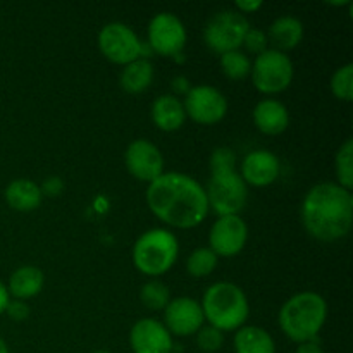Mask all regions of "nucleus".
Instances as JSON below:
<instances>
[{
	"label": "nucleus",
	"mask_w": 353,
	"mask_h": 353,
	"mask_svg": "<svg viewBox=\"0 0 353 353\" xmlns=\"http://www.w3.org/2000/svg\"><path fill=\"white\" fill-rule=\"evenodd\" d=\"M254 124L261 133L269 137H278L285 133L290 124L288 109L276 99H264L254 107Z\"/></svg>",
	"instance_id": "nucleus-17"
},
{
	"label": "nucleus",
	"mask_w": 353,
	"mask_h": 353,
	"mask_svg": "<svg viewBox=\"0 0 353 353\" xmlns=\"http://www.w3.org/2000/svg\"><path fill=\"white\" fill-rule=\"evenodd\" d=\"M6 314L16 323H21V321H26L30 317V305L23 300H10L7 303Z\"/></svg>",
	"instance_id": "nucleus-32"
},
{
	"label": "nucleus",
	"mask_w": 353,
	"mask_h": 353,
	"mask_svg": "<svg viewBox=\"0 0 353 353\" xmlns=\"http://www.w3.org/2000/svg\"><path fill=\"white\" fill-rule=\"evenodd\" d=\"M196 345L207 353L219 352L224 345V333L212 326H202L196 333Z\"/></svg>",
	"instance_id": "nucleus-29"
},
{
	"label": "nucleus",
	"mask_w": 353,
	"mask_h": 353,
	"mask_svg": "<svg viewBox=\"0 0 353 353\" xmlns=\"http://www.w3.org/2000/svg\"><path fill=\"white\" fill-rule=\"evenodd\" d=\"M147 205L157 219L178 230H192L207 217L205 188L183 172H164L147 188Z\"/></svg>",
	"instance_id": "nucleus-1"
},
{
	"label": "nucleus",
	"mask_w": 353,
	"mask_h": 353,
	"mask_svg": "<svg viewBox=\"0 0 353 353\" xmlns=\"http://www.w3.org/2000/svg\"><path fill=\"white\" fill-rule=\"evenodd\" d=\"M268 40L271 41L274 50L288 52L299 47L303 40V24L302 21L293 16H281L271 24L268 31Z\"/></svg>",
	"instance_id": "nucleus-19"
},
{
	"label": "nucleus",
	"mask_w": 353,
	"mask_h": 353,
	"mask_svg": "<svg viewBox=\"0 0 353 353\" xmlns=\"http://www.w3.org/2000/svg\"><path fill=\"white\" fill-rule=\"evenodd\" d=\"M234 6H236L238 12L243 14V16H245V14L257 12V10L261 9L262 6H264V3H262L261 0H238Z\"/></svg>",
	"instance_id": "nucleus-34"
},
{
	"label": "nucleus",
	"mask_w": 353,
	"mask_h": 353,
	"mask_svg": "<svg viewBox=\"0 0 353 353\" xmlns=\"http://www.w3.org/2000/svg\"><path fill=\"white\" fill-rule=\"evenodd\" d=\"M99 48L103 57L112 64L128 65L140 59L141 40L124 23H109L100 30Z\"/></svg>",
	"instance_id": "nucleus-9"
},
{
	"label": "nucleus",
	"mask_w": 353,
	"mask_h": 353,
	"mask_svg": "<svg viewBox=\"0 0 353 353\" xmlns=\"http://www.w3.org/2000/svg\"><path fill=\"white\" fill-rule=\"evenodd\" d=\"M331 92L341 102H352L353 100V64L341 65L334 71L331 78Z\"/></svg>",
	"instance_id": "nucleus-28"
},
{
	"label": "nucleus",
	"mask_w": 353,
	"mask_h": 353,
	"mask_svg": "<svg viewBox=\"0 0 353 353\" xmlns=\"http://www.w3.org/2000/svg\"><path fill=\"white\" fill-rule=\"evenodd\" d=\"M207 202L209 210L223 216H240L248 202V186L236 169L210 172L207 183Z\"/></svg>",
	"instance_id": "nucleus-6"
},
{
	"label": "nucleus",
	"mask_w": 353,
	"mask_h": 353,
	"mask_svg": "<svg viewBox=\"0 0 353 353\" xmlns=\"http://www.w3.org/2000/svg\"><path fill=\"white\" fill-rule=\"evenodd\" d=\"M217 261L219 257L209 247L195 248L186 261V271L193 278H207L216 271Z\"/></svg>",
	"instance_id": "nucleus-25"
},
{
	"label": "nucleus",
	"mask_w": 353,
	"mask_h": 353,
	"mask_svg": "<svg viewBox=\"0 0 353 353\" xmlns=\"http://www.w3.org/2000/svg\"><path fill=\"white\" fill-rule=\"evenodd\" d=\"M200 307L209 326L223 333L243 327L250 314V305L243 290L228 281L210 285L203 293Z\"/></svg>",
	"instance_id": "nucleus-4"
},
{
	"label": "nucleus",
	"mask_w": 353,
	"mask_h": 353,
	"mask_svg": "<svg viewBox=\"0 0 353 353\" xmlns=\"http://www.w3.org/2000/svg\"><path fill=\"white\" fill-rule=\"evenodd\" d=\"M221 69L228 79L241 81L247 76H250L252 62L248 55H245L241 50H233L221 55Z\"/></svg>",
	"instance_id": "nucleus-26"
},
{
	"label": "nucleus",
	"mask_w": 353,
	"mask_h": 353,
	"mask_svg": "<svg viewBox=\"0 0 353 353\" xmlns=\"http://www.w3.org/2000/svg\"><path fill=\"white\" fill-rule=\"evenodd\" d=\"M140 300L147 309L150 310H164L168 303L171 302V292L168 286L159 279H150L141 286Z\"/></svg>",
	"instance_id": "nucleus-27"
},
{
	"label": "nucleus",
	"mask_w": 353,
	"mask_h": 353,
	"mask_svg": "<svg viewBox=\"0 0 353 353\" xmlns=\"http://www.w3.org/2000/svg\"><path fill=\"white\" fill-rule=\"evenodd\" d=\"M186 117L196 124L212 126L221 123L228 114V100L217 88L209 85L192 86L183 100Z\"/></svg>",
	"instance_id": "nucleus-10"
},
{
	"label": "nucleus",
	"mask_w": 353,
	"mask_h": 353,
	"mask_svg": "<svg viewBox=\"0 0 353 353\" xmlns=\"http://www.w3.org/2000/svg\"><path fill=\"white\" fill-rule=\"evenodd\" d=\"M327 319V303L319 293L302 292L286 300L279 309L278 323L283 333L295 343L319 338Z\"/></svg>",
	"instance_id": "nucleus-3"
},
{
	"label": "nucleus",
	"mask_w": 353,
	"mask_h": 353,
	"mask_svg": "<svg viewBox=\"0 0 353 353\" xmlns=\"http://www.w3.org/2000/svg\"><path fill=\"white\" fill-rule=\"evenodd\" d=\"M0 353H9V347H7V343L2 338H0Z\"/></svg>",
	"instance_id": "nucleus-38"
},
{
	"label": "nucleus",
	"mask_w": 353,
	"mask_h": 353,
	"mask_svg": "<svg viewBox=\"0 0 353 353\" xmlns=\"http://www.w3.org/2000/svg\"><path fill=\"white\" fill-rule=\"evenodd\" d=\"M43 200L40 185L26 178L14 179L6 188V202L17 212H31L38 209Z\"/></svg>",
	"instance_id": "nucleus-20"
},
{
	"label": "nucleus",
	"mask_w": 353,
	"mask_h": 353,
	"mask_svg": "<svg viewBox=\"0 0 353 353\" xmlns=\"http://www.w3.org/2000/svg\"><path fill=\"white\" fill-rule=\"evenodd\" d=\"M124 164L133 178L148 185L164 174V157L157 145L147 140H134L128 145Z\"/></svg>",
	"instance_id": "nucleus-13"
},
{
	"label": "nucleus",
	"mask_w": 353,
	"mask_h": 353,
	"mask_svg": "<svg viewBox=\"0 0 353 353\" xmlns=\"http://www.w3.org/2000/svg\"><path fill=\"white\" fill-rule=\"evenodd\" d=\"M9 302H10V295H9V292H7V286L0 281V316H2V314H6L7 303Z\"/></svg>",
	"instance_id": "nucleus-37"
},
{
	"label": "nucleus",
	"mask_w": 353,
	"mask_h": 353,
	"mask_svg": "<svg viewBox=\"0 0 353 353\" xmlns=\"http://www.w3.org/2000/svg\"><path fill=\"white\" fill-rule=\"evenodd\" d=\"M250 76L259 92L264 95H276L292 85L295 68L288 55L274 48H268L252 62Z\"/></svg>",
	"instance_id": "nucleus-7"
},
{
	"label": "nucleus",
	"mask_w": 353,
	"mask_h": 353,
	"mask_svg": "<svg viewBox=\"0 0 353 353\" xmlns=\"http://www.w3.org/2000/svg\"><path fill=\"white\" fill-rule=\"evenodd\" d=\"M152 81H154V65L145 59H137L131 64L124 65L119 76L121 88L130 95L143 93L152 85Z\"/></svg>",
	"instance_id": "nucleus-23"
},
{
	"label": "nucleus",
	"mask_w": 353,
	"mask_h": 353,
	"mask_svg": "<svg viewBox=\"0 0 353 353\" xmlns=\"http://www.w3.org/2000/svg\"><path fill=\"white\" fill-rule=\"evenodd\" d=\"M210 172L214 171H228V169L236 168V155L231 148L219 147L210 154L209 159Z\"/></svg>",
	"instance_id": "nucleus-30"
},
{
	"label": "nucleus",
	"mask_w": 353,
	"mask_h": 353,
	"mask_svg": "<svg viewBox=\"0 0 353 353\" xmlns=\"http://www.w3.org/2000/svg\"><path fill=\"white\" fill-rule=\"evenodd\" d=\"M279 172H281L279 159L272 152L261 148V150H252L245 155L240 176L247 186L264 188L279 178Z\"/></svg>",
	"instance_id": "nucleus-16"
},
{
	"label": "nucleus",
	"mask_w": 353,
	"mask_h": 353,
	"mask_svg": "<svg viewBox=\"0 0 353 353\" xmlns=\"http://www.w3.org/2000/svg\"><path fill=\"white\" fill-rule=\"evenodd\" d=\"M303 228L319 241H338L347 236L353 223V195L336 183H319L303 196L300 209Z\"/></svg>",
	"instance_id": "nucleus-2"
},
{
	"label": "nucleus",
	"mask_w": 353,
	"mask_h": 353,
	"mask_svg": "<svg viewBox=\"0 0 353 353\" xmlns=\"http://www.w3.org/2000/svg\"><path fill=\"white\" fill-rule=\"evenodd\" d=\"M133 353H172L174 343L164 324L157 319H140L130 331Z\"/></svg>",
	"instance_id": "nucleus-15"
},
{
	"label": "nucleus",
	"mask_w": 353,
	"mask_h": 353,
	"mask_svg": "<svg viewBox=\"0 0 353 353\" xmlns=\"http://www.w3.org/2000/svg\"><path fill=\"white\" fill-rule=\"evenodd\" d=\"M250 30V23L238 10H221L214 14L205 24L203 40L205 45L217 55L240 50L245 34Z\"/></svg>",
	"instance_id": "nucleus-8"
},
{
	"label": "nucleus",
	"mask_w": 353,
	"mask_h": 353,
	"mask_svg": "<svg viewBox=\"0 0 353 353\" xmlns=\"http://www.w3.org/2000/svg\"><path fill=\"white\" fill-rule=\"evenodd\" d=\"M241 47L247 48V52L254 54L255 57L264 54V52L269 48L268 33L262 30H257V28H250V30L247 31V34H245V40Z\"/></svg>",
	"instance_id": "nucleus-31"
},
{
	"label": "nucleus",
	"mask_w": 353,
	"mask_h": 353,
	"mask_svg": "<svg viewBox=\"0 0 353 353\" xmlns=\"http://www.w3.org/2000/svg\"><path fill=\"white\" fill-rule=\"evenodd\" d=\"M93 353H110L109 350H97V352H93Z\"/></svg>",
	"instance_id": "nucleus-39"
},
{
	"label": "nucleus",
	"mask_w": 353,
	"mask_h": 353,
	"mask_svg": "<svg viewBox=\"0 0 353 353\" xmlns=\"http://www.w3.org/2000/svg\"><path fill=\"white\" fill-rule=\"evenodd\" d=\"M186 28L178 16L171 12L155 14L148 24V41L154 54L176 57L183 54L186 45Z\"/></svg>",
	"instance_id": "nucleus-11"
},
{
	"label": "nucleus",
	"mask_w": 353,
	"mask_h": 353,
	"mask_svg": "<svg viewBox=\"0 0 353 353\" xmlns=\"http://www.w3.org/2000/svg\"><path fill=\"white\" fill-rule=\"evenodd\" d=\"M152 121L159 130L165 131V133H172L183 128L186 121V112L183 102L178 97L162 95L154 100L152 103Z\"/></svg>",
	"instance_id": "nucleus-18"
},
{
	"label": "nucleus",
	"mask_w": 353,
	"mask_h": 353,
	"mask_svg": "<svg viewBox=\"0 0 353 353\" xmlns=\"http://www.w3.org/2000/svg\"><path fill=\"white\" fill-rule=\"evenodd\" d=\"M236 353H276V343L264 327L243 326L234 333Z\"/></svg>",
	"instance_id": "nucleus-22"
},
{
	"label": "nucleus",
	"mask_w": 353,
	"mask_h": 353,
	"mask_svg": "<svg viewBox=\"0 0 353 353\" xmlns=\"http://www.w3.org/2000/svg\"><path fill=\"white\" fill-rule=\"evenodd\" d=\"M248 226L240 216L217 217L209 233V248L217 257H234L245 248Z\"/></svg>",
	"instance_id": "nucleus-12"
},
{
	"label": "nucleus",
	"mask_w": 353,
	"mask_h": 353,
	"mask_svg": "<svg viewBox=\"0 0 353 353\" xmlns=\"http://www.w3.org/2000/svg\"><path fill=\"white\" fill-rule=\"evenodd\" d=\"M205 323L200 302L190 296H179L171 300L164 309V326L171 336H192L199 333Z\"/></svg>",
	"instance_id": "nucleus-14"
},
{
	"label": "nucleus",
	"mask_w": 353,
	"mask_h": 353,
	"mask_svg": "<svg viewBox=\"0 0 353 353\" xmlns=\"http://www.w3.org/2000/svg\"><path fill=\"white\" fill-rule=\"evenodd\" d=\"M45 276L34 265H23L16 269L9 279L7 292L14 296V300H28L37 296L43 290Z\"/></svg>",
	"instance_id": "nucleus-21"
},
{
	"label": "nucleus",
	"mask_w": 353,
	"mask_h": 353,
	"mask_svg": "<svg viewBox=\"0 0 353 353\" xmlns=\"http://www.w3.org/2000/svg\"><path fill=\"white\" fill-rule=\"evenodd\" d=\"M179 243L174 233L164 228H154L141 234L133 247V264L141 274L162 276L176 264Z\"/></svg>",
	"instance_id": "nucleus-5"
},
{
	"label": "nucleus",
	"mask_w": 353,
	"mask_h": 353,
	"mask_svg": "<svg viewBox=\"0 0 353 353\" xmlns=\"http://www.w3.org/2000/svg\"><path fill=\"white\" fill-rule=\"evenodd\" d=\"M171 88H172V92H174V97L176 95L185 97L186 93L192 90V85H190L188 78H185V76H176V78H172V81H171Z\"/></svg>",
	"instance_id": "nucleus-35"
},
{
	"label": "nucleus",
	"mask_w": 353,
	"mask_h": 353,
	"mask_svg": "<svg viewBox=\"0 0 353 353\" xmlns=\"http://www.w3.org/2000/svg\"><path fill=\"white\" fill-rule=\"evenodd\" d=\"M295 353H326V352H324L319 338H314V340L305 341V343H300L299 347H296Z\"/></svg>",
	"instance_id": "nucleus-36"
},
{
	"label": "nucleus",
	"mask_w": 353,
	"mask_h": 353,
	"mask_svg": "<svg viewBox=\"0 0 353 353\" xmlns=\"http://www.w3.org/2000/svg\"><path fill=\"white\" fill-rule=\"evenodd\" d=\"M41 190V195H47V196H57L61 195V192L64 190V181H62L59 176H50L43 181V185L40 186Z\"/></svg>",
	"instance_id": "nucleus-33"
},
{
	"label": "nucleus",
	"mask_w": 353,
	"mask_h": 353,
	"mask_svg": "<svg viewBox=\"0 0 353 353\" xmlns=\"http://www.w3.org/2000/svg\"><path fill=\"white\" fill-rule=\"evenodd\" d=\"M334 172L341 188L352 192L353 188V140L348 138L336 152L334 157Z\"/></svg>",
	"instance_id": "nucleus-24"
}]
</instances>
